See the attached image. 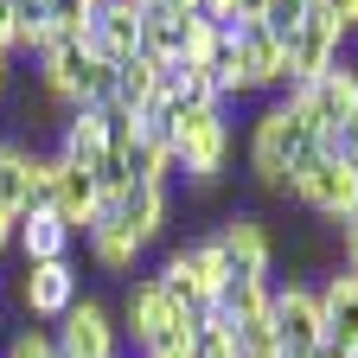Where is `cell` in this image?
<instances>
[{
  "mask_svg": "<svg viewBox=\"0 0 358 358\" xmlns=\"http://www.w3.org/2000/svg\"><path fill=\"white\" fill-rule=\"evenodd\" d=\"M313 148H320V134L307 128V115L288 103V96H268L250 122V179H256V192L268 199H294V160H307Z\"/></svg>",
  "mask_w": 358,
  "mask_h": 358,
  "instance_id": "obj_1",
  "label": "cell"
},
{
  "mask_svg": "<svg viewBox=\"0 0 358 358\" xmlns=\"http://www.w3.org/2000/svg\"><path fill=\"white\" fill-rule=\"evenodd\" d=\"M231 148H237V128H231V109H179L173 115V173H186L199 192H211L224 166H231Z\"/></svg>",
  "mask_w": 358,
  "mask_h": 358,
  "instance_id": "obj_2",
  "label": "cell"
},
{
  "mask_svg": "<svg viewBox=\"0 0 358 358\" xmlns=\"http://www.w3.org/2000/svg\"><path fill=\"white\" fill-rule=\"evenodd\" d=\"M294 205L307 217H320V224H345L358 211V160L320 154V148L307 160H294Z\"/></svg>",
  "mask_w": 358,
  "mask_h": 358,
  "instance_id": "obj_3",
  "label": "cell"
},
{
  "mask_svg": "<svg viewBox=\"0 0 358 358\" xmlns=\"http://www.w3.org/2000/svg\"><path fill=\"white\" fill-rule=\"evenodd\" d=\"M224 256H217V243L211 237H192V243H179V250H166L160 256V268H154V282L186 307V313H205V307H217V288H224Z\"/></svg>",
  "mask_w": 358,
  "mask_h": 358,
  "instance_id": "obj_4",
  "label": "cell"
},
{
  "mask_svg": "<svg viewBox=\"0 0 358 358\" xmlns=\"http://www.w3.org/2000/svg\"><path fill=\"white\" fill-rule=\"evenodd\" d=\"M20 313L38 327H58L64 313L83 301V268L77 256H58V262H20Z\"/></svg>",
  "mask_w": 358,
  "mask_h": 358,
  "instance_id": "obj_5",
  "label": "cell"
},
{
  "mask_svg": "<svg viewBox=\"0 0 358 358\" xmlns=\"http://www.w3.org/2000/svg\"><path fill=\"white\" fill-rule=\"evenodd\" d=\"M268 320H275V339L288 358H313L327 345V320H320V294H313V282H275L268 288Z\"/></svg>",
  "mask_w": 358,
  "mask_h": 358,
  "instance_id": "obj_6",
  "label": "cell"
},
{
  "mask_svg": "<svg viewBox=\"0 0 358 358\" xmlns=\"http://www.w3.org/2000/svg\"><path fill=\"white\" fill-rule=\"evenodd\" d=\"M115 327H122V339H134V352H141L148 339H160V333H173V327H192V313L179 307L154 275H134V282L122 288V313H115Z\"/></svg>",
  "mask_w": 358,
  "mask_h": 358,
  "instance_id": "obj_7",
  "label": "cell"
},
{
  "mask_svg": "<svg viewBox=\"0 0 358 358\" xmlns=\"http://www.w3.org/2000/svg\"><path fill=\"white\" fill-rule=\"evenodd\" d=\"M211 243H217V256H224L231 275H275V231H268V217L231 211L211 231Z\"/></svg>",
  "mask_w": 358,
  "mask_h": 358,
  "instance_id": "obj_8",
  "label": "cell"
},
{
  "mask_svg": "<svg viewBox=\"0 0 358 358\" xmlns=\"http://www.w3.org/2000/svg\"><path fill=\"white\" fill-rule=\"evenodd\" d=\"M52 339H58V358H122V327L96 294H83L52 327Z\"/></svg>",
  "mask_w": 358,
  "mask_h": 358,
  "instance_id": "obj_9",
  "label": "cell"
},
{
  "mask_svg": "<svg viewBox=\"0 0 358 358\" xmlns=\"http://www.w3.org/2000/svg\"><path fill=\"white\" fill-rule=\"evenodd\" d=\"M103 211H109V224H115L134 250H148V243L166 231V211H173V205H166V186H160V179H141V173H134L115 199H103Z\"/></svg>",
  "mask_w": 358,
  "mask_h": 358,
  "instance_id": "obj_10",
  "label": "cell"
},
{
  "mask_svg": "<svg viewBox=\"0 0 358 358\" xmlns=\"http://www.w3.org/2000/svg\"><path fill=\"white\" fill-rule=\"evenodd\" d=\"M282 45H288V83H313V77H320V71L345 52L352 38L339 32V20H333V13H320V7H313V13H307V20L282 38Z\"/></svg>",
  "mask_w": 358,
  "mask_h": 358,
  "instance_id": "obj_11",
  "label": "cell"
},
{
  "mask_svg": "<svg viewBox=\"0 0 358 358\" xmlns=\"http://www.w3.org/2000/svg\"><path fill=\"white\" fill-rule=\"evenodd\" d=\"M231 45H237V58H243V71H250V83H256V96L262 90H288V45L268 32L262 20H237L231 26Z\"/></svg>",
  "mask_w": 358,
  "mask_h": 358,
  "instance_id": "obj_12",
  "label": "cell"
},
{
  "mask_svg": "<svg viewBox=\"0 0 358 358\" xmlns=\"http://www.w3.org/2000/svg\"><path fill=\"white\" fill-rule=\"evenodd\" d=\"M13 243H20V262H58L77 250V231L64 224L58 205H32L13 217Z\"/></svg>",
  "mask_w": 358,
  "mask_h": 358,
  "instance_id": "obj_13",
  "label": "cell"
},
{
  "mask_svg": "<svg viewBox=\"0 0 358 358\" xmlns=\"http://www.w3.org/2000/svg\"><path fill=\"white\" fill-rule=\"evenodd\" d=\"M83 52H96L103 64H122L141 52V7H122V0H103L96 20L83 32Z\"/></svg>",
  "mask_w": 358,
  "mask_h": 358,
  "instance_id": "obj_14",
  "label": "cell"
},
{
  "mask_svg": "<svg viewBox=\"0 0 358 358\" xmlns=\"http://www.w3.org/2000/svg\"><path fill=\"white\" fill-rule=\"evenodd\" d=\"M313 294H320L327 345H345V352H358V275L333 262V268H327V282H313Z\"/></svg>",
  "mask_w": 358,
  "mask_h": 358,
  "instance_id": "obj_15",
  "label": "cell"
},
{
  "mask_svg": "<svg viewBox=\"0 0 358 358\" xmlns=\"http://www.w3.org/2000/svg\"><path fill=\"white\" fill-rule=\"evenodd\" d=\"M52 205L64 211V224L83 237V224L96 217V205H103L96 173H90V166H71V160H58V154H52Z\"/></svg>",
  "mask_w": 358,
  "mask_h": 358,
  "instance_id": "obj_16",
  "label": "cell"
},
{
  "mask_svg": "<svg viewBox=\"0 0 358 358\" xmlns=\"http://www.w3.org/2000/svg\"><path fill=\"white\" fill-rule=\"evenodd\" d=\"M166 96V64H154V58H122L115 64V90H109V103H122L128 115H141L148 103H160Z\"/></svg>",
  "mask_w": 358,
  "mask_h": 358,
  "instance_id": "obj_17",
  "label": "cell"
},
{
  "mask_svg": "<svg viewBox=\"0 0 358 358\" xmlns=\"http://www.w3.org/2000/svg\"><path fill=\"white\" fill-rule=\"evenodd\" d=\"M103 148H109V134H103V109H71L64 128H58V141H52V154L71 160V166H96Z\"/></svg>",
  "mask_w": 358,
  "mask_h": 358,
  "instance_id": "obj_18",
  "label": "cell"
},
{
  "mask_svg": "<svg viewBox=\"0 0 358 358\" xmlns=\"http://www.w3.org/2000/svg\"><path fill=\"white\" fill-rule=\"evenodd\" d=\"M268 288H275V275H224V288H217V313H224V320L268 313Z\"/></svg>",
  "mask_w": 358,
  "mask_h": 358,
  "instance_id": "obj_19",
  "label": "cell"
},
{
  "mask_svg": "<svg viewBox=\"0 0 358 358\" xmlns=\"http://www.w3.org/2000/svg\"><path fill=\"white\" fill-rule=\"evenodd\" d=\"M32 166H38V154L0 148V211H7V217H20L26 199H32Z\"/></svg>",
  "mask_w": 358,
  "mask_h": 358,
  "instance_id": "obj_20",
  "label": "cell"
},
{
  "mask_svg": "<svg viewBox=\"0 0 358 358\" xmlns=\"http://www.w3.org/2000/svg\"><path fill=\"white\" fill-rule=\"evenodd\" d=\"M192 358H243V352H237V333H231V320H224L217 307L192 313Z\"/></svg>",
  "mask_w": 358,
  "mask_h": 358,
  "instance_id": "obj_21",
  "label": "cell"
},
{
  "mask_svg": "<svg viewBox=\"0 0 358 358\" xmlns=\"http://www.w3.org/2000/svg\"><path fill=\"white\" fill-rule=\"evenodd\" d=\"M231 333H237V352L243 358H282V339H275V320H268V313L231 320Z\"/></svg>",
  "mask_w": 358,
  "mask_h": 358,
  "instance_id": "obj_22",
  "label": "cell"
},
{
  "mask_svg": "<svg viewBox=\"0 0 358 358\" xmlns=\"http://www.w3.org/2000/svg\"><path fill=\"white\" fill-rule=\"evenodd\" d=\"M45 20H52L64 38H83L90 20H96V7H90V0H45Z\"/></svg>",
  "mask_w": 358,
  "mask_h": 358,
  "instance_id": "obj_23",
  "label": "cell"
},
{
  "mask_svg": "<svg viewBox=\"0 0 358 358\" xmlns=\"http://www.w3.org/2000/svg\"><path fill=\"white\" fill-rule=\"evenodd\" d=\"M90 173H96V186H103V199H115V192L128 186V179H134V154H122V148H103V160L90 166Z\"/></svg>",
  "mask_w": 358,
  "mask_h": 358,
  "instance_id": "obj_24",
  "label": "cell"
},
{
  "mask_svg": "<svg viewBox=\"0 0 358 358\" xmlns=\"http://www.w3.org/2000/svg\"><path fill=\"white\" fill-rule=\"evenodd\" d=\"M0 358H58V339H52V327H26V333L7 339Z\"/></svg>",
  "mask_w": 358,
  "mask_h": 358,
  "instance_id": "obj_25",
  "label": "cell"
},
{
  "mask_svg": "<svg viewBox=\"0 0 358 358\" xmlns=\"http://www.w3.org/2000/svg\"><path fill=\"white\" fill-rule=\"evenodd\" d=\"M307 13H313V0H268V7H262V26L275 32V38H288Z\"/></svg>",
  "mask_w": 358,
  "mask_h": 358,
  "instance_id": "obj_26",
  "label": "cell"
},
{
  "mask_svg": "<svg viewBox=\"0 0 358 358\" xmlns=\"http://www.w3.org/2000/svg\"><path fill=\"white\" fill-rule=\"evenodd\" d=\"M141 358H192V327H173V333L148 339V345H141Z\"/></svg>",
  "mask_w": 358,
  "mask_h": 358,
  "instance_id": "obj_27",
  "label": "cell"
},
{
  "mask_svg": "<svg viewBox=\"0 0 358 358\" xmlns=\"http://www.w3.org/2000/svg\"><path fill=\"white\" fill-rule=\"evenodd\" d=\"M333 231H339V268H352V275H358V211H352L345 224H333Z\"/></svg>",
  "mask_w": 358,
  "mask_h": 358,
  "instance_id": "obj_28",
  "label": "cell"
},
{
  "mask_svg": "<svg viewBox=\"0 0 358 358\" xmlns=\"http://www.w3.org/2000/svg\"><path fill=\"white\" fill-rule=\"evenodd\" d=\"M313 7H320V13H333L345 38H358V0H313Z\"/></svg>",
  "mask_w": 358,
  "mask_h": 358,
  "instance_id": "obj_29",
  "label": "cell"
},
{
  "mask_svg": "<svg viewBox=\"0 0 358 358\" xmlns=\"http://www.w3.org/2000/svg\"><path fill=\"white\" fill-rule=\"evenodd\" d=\"M0 52H20V26H13V7H7V0H0Z\"/></svg>",
  "mask_w": 358,
  "mask_h": 358,
  "instance_id": "obj_30",
  "label": "cell"
},
{
  "mask_svg": "<svg viewBox=\"0 0 358 358\" xmlns=\"http://www.w3.org/2000/svg\"><path fill=\"white\" fill-rule=\"evenodd\" d=\"M262 7L268 0H237V20H262Z\"/></svg>",
  "mask_w": 358,
  "mask_h": 358,
  "instance_id": "obj_31",
  "label": "cell"
},
{
  "mask_svg": "<svg viewBox=\"0 0 358 358\" xmlns=\"http://www.w3.org/2000/svg\"><path fill=\"white\" fill-rule=\"evenodd\" d=\"M313 358H358V352H345V345H320Z\"/></svg>",
  "mask_w": 358,
  "mask_h": 358,
  "instance_id": "obj_32",
  "label": "cell"
},
{
  "mask_svg": "<svg viewBox=\"0 0 358 358\" xmlns=\"http://www.w3.org/2000/svg\"><path fill=\"white\" fill-rule=\"evenodd\" d=\"M7 243H13V217L0 211V250H7Z\"/></svg>",
  "mask_w": 358,
  "mask_h": 358,
  "instance_id": "obj_33",
  "label": "cell"
},
{
  "mask_svg": "<svg viewBox=\"0 0 358 358\" xmlns=\"http://www.w3.org/2000/svg\"><path fill=\"white\" fill-rule=\"evenodd\" d=\"M7 83H13V58H7V52H0V90H7Z\"/></svg>",
  "mask_w": 358,
  "mask_h": 358,
  "instance_id": "obj_34",
  "label": "cell"
},
{
  "mask_svg": "<svg viewBox=\"0 0 358 358\" xmlns=\"http://www.w3.org/2000/svg\"><path fill=\"white\" fill-rule=\"evenodd\" d=\"M90 7H103V0H90Z\"/></svg>",
  "mask_w": 358,
  "mask_h": 358,
  "instance_id": "obj_35",
  "label": "cell"
},
{
  "mask_svg": "<svg viewBox=\"0 0 358 358\" xmlns=\"http://www.w3.org/2000/svg\"><path fill=\"white\" fill-rule=\"evenodd\" d=\"M282 358H288V352H282Z\"/></svg>",
  "mask_w": 358,
  "mask_h": 358,
  "instance_id": "obj_36",
  "label": "cell"
}]
</instances>
